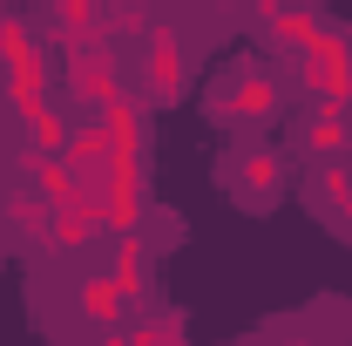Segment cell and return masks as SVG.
Here are the masks:
<instances>
[{"instance_id":"obj_21","label":"cell","mask_w":352,"mask_h":346,"mask_svg":"<svg viewBox=\"0 0 352 346\" xmlns=\"http://www.w3.org/2000/svg\"><path fill=\"white\" fill-rule=\"evenodd\" d=\"M102 14H129V7H142V0H95Z\"/></svg>"},{"instance_id":"obj_9","label":"cell","mask_w":352,"mask_h":346,"mask_svg":"<svg viewBox=\"0 0 352 346\" xmlns=\"http://www.w3.org/2000/svg\"><path fill=\"white\" fill-rule=\"evenodd\" d=\"M95 231H102V211H95V204H82V197H75V204H54V224H47V252H82Z\"/></svg>"},{"instance_id":"obj_7","label":"cell","mask_w":352,"mask_h":346,"mask_svg":"<svg viewBox=\"0 0 352 346\" xmlns=\"http://www.w3.org/2000/svg\"><path fill=\"white\" fill-rule=\"evenodd\" d=\"M298 150H305L311 163H339V156L352 150V123H346V109H311L305 130H298Z\"/></svg>"},{"instance_id":"obj_20","label":"cell","mask_w":352,"mask_h":346,"mask_svg":"<svg viewBox=\"0 0 352 346\" xmlns=\"http://www.w3.org/2000/svg\"><path fill=\"white\" fill-rule=\"evenodd\" d=\"M332 224H339V231H346V238H352V197H346V204H339V211H332Z\"/></svg>"},{"instance_id":"obj_3","label":"cell","mask_w":352,"mask_h":346,"mask_svg":"<svg viewBox=\"0 0 352 346\" xmlns=\"http://www.w3.org/2000/svg\"><path fill=\"white\" fill-rule=\"evenodd\" d=\"M210 116H217V123H230V130L271 123V116H278V75H271V68H237V75H217V88H210Z\"/></svg>"},{"instance_id":"obj_10","label":"cell","mask_w":352,"mask_h":346,"mask_svg":"<svg viewBox=\"0 0 352 346\" xmlns=\"http://www.w3.org/2000/svg\"><path fill=\"white\" fill-rule=\"evenodd\" d=\"M102 130H109V150H116V156H142V102H135V95L109 102V109H102Z\"/></svg>"},{"instance_id":"obj_1","label":"cell","mask_w":352,"mask_h":346,"mask_svg":"<svg viewBox=\"0 0 352 346\" xmlns=\"http://www.w3.org/2000/svg\"><path fill=\"white\" fill-rule=\"evenodd\" d=\"M0 68H7V102H14V123H41L47 109V54L34 41V28L21 14H0Z\"/></svg>"},{"instance_id":"obj_13","label":"cell","mask_w":352,"mask_h":346,"mask_svg":"<svg viewBox=\"0 0 352 346\" xmlns=\"http://www.w3.org/2000/svg\"><path fill=\"white\" fill-rule=\"evenodd\" d=\"M0 217H7L28 245H41V252H47V224H54V204H47V197H34V190H28V197H7Z\"/></svg>"},{"instance_id":"obj_4","label":"cell","mask_w":352,"mask_h":346,"mask_svg":"<svg viewBox=\"0 0 352 346\" xmlns=\"http://www.w3.org/2000/svg\"><path fill=\"white\" fill-rule=\"evenodd\" d=\"M298 82L318 109H346L352 102V41L339 28H325V41L305 54V68H298Z\"/></svg>"},{"instance_id":"obj_19","label":"cell","mask_w":352,"mask_h":346,"mask_svg":"<svg viewBox=\"0 0 352 346\" xmlns=\"http://www.w3.org/2000/svg\"><path fill=\"white\" fill-rule=\"evenodd\" d=\"M244 7H251V14H258L264 28H271V14H278V7H285V0H244Z\"/></svg>"},{"instance_id":"obj_6","label":"cell","mask_w":352,"mask_h":346,"mask_svg":"<svg viewBox=\"0 0 352 346\" xmlns=\"http://www.w3.org/2000/svg\"><path fill=\"white\" fill-rule=\"evenodd\" d=\"M223 176H230V190H237L244 204H271L278 183H285V156H278L271 143H237L230 163H223Z\"/></svg>"},{"instance_id":"obj_11","label":"cell","mask_w":352,"mask_h":346,"mask_svg":"<svg viewBox=\"0 0 352 346\" xmlns=\"http://www.w3.org/2000/svg\"><path fill=\"white\" fill-rule=\"evenodd\" d=\"M75 305H82V319H95V326L109 333V326H122V305H129V299L116 292V278H109V272H95V278H82Z\"/></svg>"},{"instance_id":"obj_22","label":"cell","mask_w":352,"mask_h":346,"mask_svg":"<svg viewBox=\"0 0 352 346\" xmlns=\"http://www.w3.org/2000/svg\"><path fill=\"white\" fill-rule=\"evenodd\" d=\"M95 346H129V333H122V326H109V333H102Z\"/></svg>"},{"instance_id":"obj_12","label":"cell","mask_w":352,"mask_h":346,"mask_svg":"<svg viewBox=\"0 0 352 346\" xmlns=\"http://www.w3.org/2000/svg\"><path fill=\"white\" fill-rule=\"evenodd\" d=\"M21 163H28L34 197H47V204H75V170H68V156H21Z\"/></svg>"},{"instance_id":"obj_5","label":"cell","mask_w":352,"mask_h":346,"mask_svg":"<svg viewBox=\"0 0 352 346\" xmlns=\"http://www.w3.org/2000/svg\"><path fill=\"white\" fill-rule=\"evenodd\" d=\"M183 75H190V54H183L176 21H149V34H142V88H149V102H176Z\"/></svg>"},{"instance_id":"obj_15","label":"cell","mask_w":352,"mask_h":346,"mask_svg":"<svg viewBox=\"0 0 352 346\" xmlns=\"http://www.w3.org/2000/svg\"><path fill=\"white\" fill-rule=\"evenodd\" d=\"M95 163H109V130H102V116H88V123L68 130V170L82 176V170H95Z\"/></svg>"},{"instance_id":"obj_14","label":"cell","mask_w":352,"mask_h":346,"mask_svg":"<svg viewBox=\"0 0 352 346\" xmlns=\"http://www.w3.org/2000/svg\"><path fill=\"white\" fill-rule=\"evenodd\" d=\"M116 292L122 299H142V285H149V245H142V231H122V258H116Z\"/></svg>"},{"instance_id":"obj_18","label":"cell","mask_w":352,"mask_h":346,"mask_svg":"<svg viewBox=\"0 0 352 346\" xmlns=\"http://www.w3.org/2000/svg\"><path fill=\"white\" fill-rule=\"evenodd\" d=\"M129 346H190V340H183V319H176V312H156L149 326L129 333Z\"/></svg>"},{"instance_id":"obj_8","label":"cell","mask_w":352,"mask_h":346,"mask_svg":"<svg viewBox=\"0 0 352 346\" xmlns=\"http://www.w3.org/2000/svg\"><path fill=\"white\" fill-rule=\"evenodd\" d=\"M271 41H278V48H298V54H311V48L325 41V21H318V7H305V0H285V7L271 14Z\"/></svg>"},{"instance_id":"obj_17","label":"cell","mask_w":352,"mask_h":346,"mask_svg":"<svg viewBox=\"0 0 352 346\" xmlns=\"http://www.w3.org/2000/svg\"><path fill=\"white\" fill-rule=\"evenodd\" d=\"M28 156H68V116L47 109L41 123H28Z\"/></svg>"},{"instance_id":"obj_2","label":"cell","mask_w":352,"mask_h":346,"mask_svg":"<svg viewBox=\"0 0 352 346\" xmlns=\"http://www.w3.org/2000/svg\"><path fill=\"white\" fill-rule=\"evenodd\" d=\"M61 82H68V95H82L95 109H109V102L129 95L122 68H116V48H109V28H95L82 41H61Z\"/></svg>"},{"instance_id":"obj_16","label":"cell","mask_w":352,"mask_h":346,"mask_svg":"<svg viewBox=\"0 0 352 346\" xmlns=\"http://www.w3.org/2000/svg\"><path fill=\"white\" fill-rule=\"evenodd\" d=\"M311 197L325 204V217H332V211L352 197V163H346V156H339V163H318V176H311Z\"/></svg>"}]
</instances>
